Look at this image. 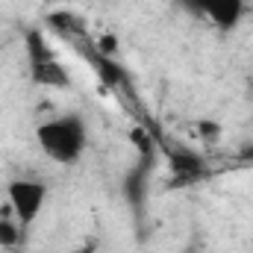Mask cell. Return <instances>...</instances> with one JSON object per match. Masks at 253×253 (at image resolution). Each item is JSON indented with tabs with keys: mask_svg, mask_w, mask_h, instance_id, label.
Returning a JSON list of instances; mask_svg holds the SVG:
<instances>
[{
	"mask_svg": "<svg viewBox=\"0 0 253 253\" xmlns=\"http://www.w3.org/2000/svg\"><path fill=\"white\" fill-rule=\"evenodd\" d=\"M171 171L183 180H197L206 174V165L197 153H191L186 147H177V150H171Z\"/></svg>",
	"mask_w": 253,
	"mask_h": 253,
	"instance_id": "5",
	"label": "cell"
},
{
	"mask_svg": "<svg viewBox=\"0 0 253 253\" xmlns=\"http://www.w3.org/2000/svg\"><path fill=\"white\" fill-rule=\"evenodd\" d=\"M115 44H118V42H115V36H103V39L97 42V47H100V53H103V56L115 53Z\"/></svg>",
	"mask_w": 253,
	"mask_h": 253,
	"instance_id": "9",
	"label": "cell"
},
{
	"mask_svg": "<svg viewBox=\"0 0 253 253\" xmlns=\"http://www.w3.org/2000/svg\"><path fill=\"white\" fill-rule=\"evenodd\" d=\"M27 53H30V65L56 59V56H53V50L47 47V42H44V36H42L39 30H30V33H27Z\"/></svg>",
	"mask_w": 253,
	"mask_h": 253,
	"instance_id": "7",
	"label": "cell"
},
{
	"mask_svg": "<svg viewBox=\"0 0 253 253\" xmlns=\"http://www.w3.org/2000/svg\"><path fill=\"white\" fill-rule=\"evenodd\" d=\"M30 74H33V83H39V85H50V88H68L71 85V74L56 59L30 65Z\"/></svg>",
	"mask_w": 253,
	"mask_h": 253,
	"instance_id": "4",
	"label": "cell"
},
{
	"mask_svg": "<svg viewBox=\"0 0 253 253\" xmlns=\"http://www.w3.org/2000/svg\"><path fill=\"white\" fill-rule=\"evenodd\" d=\"M36 141L53 162L74 165L88 144V129H85L83 115L65 112V115H56L36 126Z\"/></svg>",
	"mask_w": 253,
	"mask_h": 253,
	"instance_id": "1",
	"label": "cell"
},
{
	"mask_svg": "<svg viewBox=\"0 0 253 253\" xmlns=\"http://www.w3.org/2000/svg\"><path fill=\"white\" fill-rule=\"evenodd\" d=\"M47 194H50L47 183L30 180V177H18V180H12V183L6 186L9 206H12V212H15V218H18V224H21L24 230L39 221V215H42V209H44V203H47Z\"/></svg>",
	"mask_w": 253,
	"mask_h": 253,
	"instance_id": "2",
	"label": "cell"
},
{
	"mask_svg": "<svg viewBox=\"0 0 253 253\" xmlns=\"http://www.w3.org/2000/svg\"><path fill=\"white\" fill-rule=\"evenodd\" d=\"M186 12L206 18L221 33H230L245 18V0H177Z\"/></svg>",
	"mask_w": 253,
	"mask_h": 253,
	"instance_id": "3",
	"label": "cell"
},
{
	"mask_svg": "<svg viewBox=\"0 0 253 253\" xmlns=\"http://www.w3.org/2000/svg\"><path fill=\"white\" fill-rule=\"evenodd\" d=\"M197 132H200L206 141H215V138L221 135V124H215V121H197Z\"/></svg>",
	"mask_w": 253,
	"mask_h": 253,
	"instance_id": "8",
	"label": "cell"
},
{
	"mask_svg": "<svg viewBox=\"0 0 253 253\" xmlns=\"http://www.w3.org/2000/svg\"><path fill=\"white\" fill-rule=\"evenodd\" d=\"M21 236H24V227L18 224L12 206H3V212H0V248L21 245Z\"/></svg>",
	"mask_w": 253,
	"mask_h": 253,
	"instance_id": "6",
	"label": "cell"
}]
</instances>
